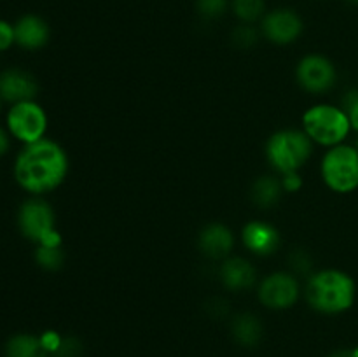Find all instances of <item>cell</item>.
Instances as JSON below:
<instances>
[{"instance_id": "cell-31", "label": "cell", "mask_w": 358, "mask_h": 357, "mask_svg": "<svg viewBox=\"0 0 358 357\" xmlns=\"http://www.w3.org/2000/svg\"><path fill=\"white\" fill-rule=\"evenodd\" d=\"M350 4H355V6H358V0H348Z\"/></svg>"}, {"instance_id": "cell-4", "label": "cell", "mask_w": 358, "mask_h": 357, "mask_svg": "<svg viewBox=\"0 0 358 357\" xmlns=\"http://www.w3.org/2000/svg\"><path fill=\"white\" fill-rule=\"evenodd\" d=\"M303 126L306 135L320 146H339L348 136L352 125L341 107L329 104L313 105L303 115Z\"/></svg>"}, {"instance_id": "cell-9", "label": "cell", "mask_w": 358, "mask_h": 357, "mask_svg": "<svg viewBox=\"0 0 358 357\" xmlns=\"http://www.w3.org/2000/svg\"><path fill=\"white\" fill-rule=\"evenodd\" d=\"M299 282L292 273H271L259 287V300L271 310H285L299 300Z\"/></svg>"}, {"instance_id": "cell-17", "label": "cell", "mask_w": 358, "mask_h": 357, "mask_svg": "<svg viewBox=\"0 0 358 357\" xmlns=\"http://www.w3.org/2000/svg\"><path fill=\"white\" fill-rule=\"evenodd\" d=\"M282 178L273 177V175L259 177L254 182V188H252V200L261 209H271V206H275L280 202V198H282Z\"/></svg>"}, {"instance_id": "cell-32", "label": "cell", "mask_w": 358, "mask_h": 357, "mask_svg": "<svg viewBox=\"0 0 358 357\" xmlns=\"http://www.w3.org/2000/svg\"><path fill=\"white\" fill-rule=\"evenodd\" d=\"M0 108H2V98H0Z\"/></svg>"}, {"instance_id": "cell-22", "label": "cell", "mask_w": 358, "mask_h": 357, "mask_svg": "<svg viewBox=\"0 0 358 357\" xmlns=\"http://www.w3.org/2000/svg\"><path fill=\"white\" fill-rule=\"evenodd\" d=\"M231 38H233V42L236 48L248 49V48H252V46H255V42L259 41V34H257V30L254 28V24L241 23L234 28Z\"/></svg>"}, {"instance_id": "cell-20", "label": "cell", "mask_w": 358, "mask_h": 357, "mask_svg": "<svg viewBox=\"0 0 358 357\" xmlns=\"http://www.w3.org/2000/svg\"><path fill=\"white\" fill-rule=\"evenodd\" d=\"M34 255L35 262L48 272H56L65 262V252L62 245H37Z\"/></svg>"}, {"instance_id": "cell-3", "label": "cell", "mask_w": 358, "mask_h": 357, "mask_svg": "<svg viewBox=\"0 0 358 357\" xmlns=\"http://www.w3.org/2000/svg\"><path fill=\"white\" fill-rule=\"evenodd\" d=\"M313 153V140L301 130H280L269 136L266 156L269 164L282 175L299 172Z\"/></svg>"}, {"instance_id": "cell-25", "label": "cell", "mask_w": 358, "mask_h": 357, "mask_svg": "<svg viewBox=\"0 0 358 357\" xmlns=\"http://www.w3.org/2000/svg\"><path fill=\"white\" fill-rule=\"evenodd\" d=\"M290 266L294 268V272L308 273L311 270V266H313V261H311L310 254H308L306 251L297 248V251H294L292 254H290Z\"/></svg>"}, {"instance_id": "cell-13", "label": "cell", "mask_w": 358, "mask_h": 357, "mask_svg": "<svg viewBox=\"0 0 358 357\" xmlns=\"http://www.w3.org/2000/svg\"><path fill=\"white\" fill-rule=\"evenodd\" d=\"M243 244L252 254L257 255H271L280 247V238L278 230L271 224L264 223V220H252L247 226L243 227Z\"/></svg>"}, {"instance_id": "cell-15", "label": "cell", "mask_w": 358, "mask_h": 357, "mask_svg": "<svg viewBox=\"0 0 358 357\" xmlns=\"http://www.w3.org/2000/svg\"><path fill=\"white\" fill-rule=\"evenodd\" d=\"M220 279L227 289L243 290L254 286L257 273L247 259L231 258L224 261L222 268H220Z\"/></svg>"}, {"instance_id": "cell-7", "label": "cell", "mask_w": 358, "mask_h": 357, "mask_svg": "<svg viewBox=\"0 0 358 357\" xmlns=\"http://www.w3.org/2000/svg\"><path fill=\"white\" fill-rule=\"evenodd\" d=\"M6 125L10 136L28 146L44 139L48 132V114L35 100L21 102L9 108Z\"/></svg>"}, {"instance_id": "cell-14", "label": "cell", "mask_w": 358, "mask_h": 357, "mask_svg": "<svg viewBox=\"0 0 358 357\" xmlns=\"http://www.w3.org/2000/svg\"><path fill=\"white\" fill-rule=\"evenodd\" d=\"M234 245V234L227 226L219 223L208 224L199 233V248L212 259L226 258Z\"/></svg>"}, {"instance_id": "cell-26", "label": "cell", "mask_w": 358, "mask_h": 357, "mask_svg": "<svg viewBox=\"0 0 358 357\" xmlns=\"http://www.w3.org/2000/svg\"><path fill=\"white\" fill-rule=\"evenodd\" d=\"M13 44H16V37H14V24L9 21L0 20V52L7 51Z\"/></svg>"}, {"instance_id": "cell-18", "label": "cell", "mask_w": 358, "mask_h": 357, "mask_svg": "<svg viewBox=\"0 0 358 357\" xmlns=\"http://www.w3.org/2000/svg\"><path fill=\"white\" fill-rule=\"evenodd\" d=\"M6 356L7 357H48V350L44 349L41 342V336L21 335L13 336L6 345Z\"/></svg>"}, {"instance_id": "cell-27", "label": "cell", "mask_w": 358, "mask_h": 357, "mask_svg": "<svg viewBox=\"0 0 358 357\" xmlns=\"http://www.w3.org/2000/svg\"><path fill=\"white\" fill-rule=\"evenodd\" d=\"M62 340H63V336L56 331H45L41 335V342H42V345H44V349L48 350L49 356H52V354L56 352V349L59 346Z\"/></svg>"}, {"instance_id": "cell-10", "label": "cell", "mask_w": 358, "mask_h": 357, "mask_svg": "<svg viewBox=\"0 0 358 357\" xmlns=\"http://www.w3.org/2000/svg\"><path fill=\"white\" fill-rule=\"evenodd\" d=\"M303 18L294 9H275L264 14L261 20V30L269 42L287 46L296 42L303 34Z\"/></svg>"}, {"instance_id": "cell-29", "label": "cell", "mask_w": 358, "mask_h": 357, "mask_svg": "<svg viewBox=\"0 0 358 357\" xmlns=\"http://www.w3.org/2000/svg\"><path fill=\"white\" fill-rule=\"evenodd\" d=\"M9 147H10V133L0 126V158L9 150Z\"/></svg>"}, {"instance_id": "cell-23", "label": "cell", "mask_w": 358, "mask_h": 357, "mask_svg": "<svg viewBox=\"0 0 358 357\" xmlns=\"http://www.w3.org/2000/svg\"><path fill=\"white\" fill-rule=\"evenodd\" d=\"M80 354H83V343L73 336H63L52 357H80Z\"/></svg>"}, {"instance_id": "cell-24", "label": "cell", "mask_w": 358, "mask_h": 357, "mask_svg": "<svg viewBox=\"0 0 358 357\" xmlns=\"http://www.w3.org/2000/svg\"><path fill=\"white\" fill-rule=\"evenodd\" d=\"M341 108L346 112V115H348L352 128H355L358 132V91L357 90L348 91V93L343 97Z\"/></svg>"}, {"instance_id": "cell-11", "label": "cell", "mask_w": 358, "mask_h": 357, "mask_svg": "<svg viewBox=\"0 0 358 357\" xmlns=\"http://www.w3.org/2000/svg\"><path fill=\"white\" fill-rule=\"evenodd\" d=\"M38 83L30 72L21 69H7L0 74V98L9 104L35 100Z\"/></svg>"}, {"instance_id": "cell-12", "label": "cell", "mask_w": 358, "mask_h": 357, "mask_svg": "<svg viewBox=\"0 0 358 357\" xmlns=\"http://www.w3.org/2000/svg\"><path fill=\"white\" fill-rule=\"evenodd\" d=\"M14 37L20 48L35 51L44 48L51 37V30L44 18L37 14H24L14 23Z\"/></svg>"}, {"instance_id": "cell-16", "label": "cell", "mask_w": 358, "mask_h": 357, "mask_svg": "<svg viewBox=\"0 0 358 357\" xmlns=\"http://www.w3.org/2000/svg\"><path fill=\"white\" fill-rule=\"evenodd\" d=\"M231 332L236 343L241 346H257L261 343L262 336H264V328L262 322L259 321L257 315L254 314H240L233 318L231 322Z\"/></svg>"}, {"instance_id": "cell-2", "label": "cell", "mask_w": 358, "mask_h": 357, "mask_svg": "<svg viewBox=\"0 0 358 357\" xmlns=\"http://www.w3.org/2000/svg\"><path fill=\"white\" fill-rule=\"evenodd\" d=\"M355 282L339 270H322L310 276L306 300L320 314L336 315L350 310L355 301Z\"/></svg>"}, {"instance_id": "cell-1", "label": "cell", "mask_w": 358, "mask_h": 357, "mask_svg": "<svg viewBox=\"0 0 358 357\" xmlns=\"http://www.w3.org/2000/svg\"><path fill=\"white\" fill-rule=\"evenodd\" d=\"M69 174V158L65 149L55 140L42 139L28 144L14 161V178L21 189L31 195L52 191Z\"/></svg>"}, {"instance_id": "cell-5", "label": "cell", "mask_w": 358, "mask_h": 357, "mask_svg": "<svg viewBox=\"0 0 358 357\" xmlns=\"http://www.w3.org/2000/svg\"><path fill=\"white\" fill-rule=\"evenodd\" d=\"M17 226L21 234L35 245H62V234L56 227V214L42 198H30L20 206Z\"/></svg>"}, {"instance_id": "cell-28", "label": "cell", "mask_w": 358, "mask_h": 357, "mask_svg": "<svg viewBox=\"0 0 358 357\" xmlns=\"http://www.w3.org/2000/svg\"><path fill=\"white\" fill-rule=\"evenodd\" d=\"M282 186L283 191L287 192H297L303 188V178H301L299 172H292V174L282 175Z\"/></svg>"}, {"instance_id": "cell-33", "label": "cell", "mask_w": 358, "mask_h": 357, "mask_svg": "<svg viewBox=\"0 0 358 357\" xmlns=\"http://www.w3.org/2000/svg\"><path fill=\"white\" fill-rule=\"evenodd\" d=\"M357 149H358V144H357Z\"/></svg>"}, {"instance_id": "cell-19", "label": "cell", "mask_w": 358, "mask_h": 357, "mask_svg": "<svg viewBox=\"0 0 358 357\" xmlns=\"http://www.w3.org/2000/svg\"><path fill=\"white\" fill-rule=\"evenodd\" d=\"M231 9L241 23H255L266 14V0H231Z\"/></svg>"}, {"instance_id": "cell-6", "label": "cell", "mask_w": 358, "mask_h": 357, "mask_svg": "<svg viewBox=\"0 0 358 357\" xmlns=\"http://www.w3.org/2000/svg\"><path fill=\"white\" fill-rule=\"evenodd\" d=\"M322 177L336 192H352L358 188V149L352 146L331 147L322 160Z\"/></svg>"}, {"instance_id": "cell-30", "label": "cell", "mask_w": 358, "mask_h": 357, "mask_svg": "<svg viewBox=\"0 0 358 357\" xmlns=\"http://www.w3.org/2000/svg\"><path fill=\"white\" fill-rule=\"evenodd\" d=\"M327 357H358V346H353V349L336 350V352L329 354Z\"/></svg>"}, {"instance_id": "cell-8", "label": "cell", "mask_w": 358, "mask_h": 357, "mask_svg": "<svg viewBox=\"0 0 358 357\" xmlns=\"http://www.w3.org/2000/svg\"><path fill=\"white\" fill-rule=\"evenodd\" d=\"M297 83L310 93H325L334 88L338 74L331 59L322 55H308L299 62L296 70Z\"/></svg>"}, {"instance_id": "cell-21", "label": "cell", "mask_w": 358, "mask_h": 357, "mask_svg": "<svg viewBox=\"0 0 358 357\" xmlns=\"http://www.w3.org/2000/svg\"><path fill=\"white\" fill-rule=\"evenodd\" d=\"M231 7V0H196V10L203 20H219Z\"/></svg>"}]
</instances>
